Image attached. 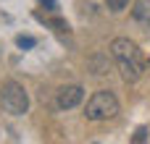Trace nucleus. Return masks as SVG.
Masks as SVG:
<instances>
[{
	"label": "nucleus",
	"instance_id": "1",
	"mask_svg": "<svg viewBox=\"0 0 150 144\" xmlns=\"http://www.w3.org/2000/svg\"><path fill=\"white\" fill-rule=\"evenodd\" d=\"M111 52H113V60L119 63V71H121V76L127 79V81H137L140 76H142V71H145V58H142V52H140V47L134 45V42H129V39H113V45H111Z\"/></svg>",
	"mask_w": 150,
	"mask_h": 144
},
{
	"label": "nucleus",
	"instance_id": "2",
	"mask_svg": "<svg viewBox=\"0 0 150 144\" xmlns=\"http://www.w3.org/2000/svg\"><path fill=\"white\" fill-rule=\"evenodd\" d=\"M119 113V100L111 92H95L87 102V118L90 121H108Z\"/></svg>",
	"mask_w": 150,
	"mask_h": 144
},
{
	"label": "nucleus",
	"instance_id": "3",
	"mask_svg": "<svg viewBox=\"0 0 150 144\" xmlns=\"http://www.w3.org/2000/svg\"><path fill=\"white\" fill-rule=\"evenodd\" d=\"M0 102H3V108H5L11 115H21V113H26V108H29L26 89H24L21 84H16V81H8V84H3Z\"/></svg>",
	"mask_w": 150,
	"mask_h": 144
},
{
	"label": "nucleus",
	"instance_id": "4",
	"mask_svg": "<svg viewBox=\"0 0 150 144\" xmlns=\"http://www.w3.org/2000/svg\"><path fill=\"white\" fill-rule=\"evenodd\" d=\"M84 97V89L79 84H71V87H61L58 89V108L69 110V108H76Z\"/></svg>",
	"mask_w": 150,
	"mask_h": 144
},
{
	"label": "nucleus",
	"instance_id": "5",
	"mask_svg": "<svg viewBox=\"0 0 150 144\" xmlns=\"http://www.w3.org/2000/svg\"><path fill=\"white\" fill-rule=\"evenodd\" d=\"M134 18L142 24V26H150V0H137V5H134Z\"/></svg>",
	"mask_w": 150,
	"mask_h": 144
},
{
	"label": "nucleus",
	"instance_id": "6",
	"mask_svg": "<svg viewBox=\"0 0 150 144\" xmlns=\"http://www.w3.org/2000/svg\"><path fill=\"white\" fill-rule=\"evenodd\" d=\"M127 3H129V0H105V5H108V8L113 10V13L124 10V8H127Z\"/></svg>",
	"mask_w": 150,
	"mask_h": 144
},
{
	"label": "nucleus",
	"instance_id": "7",
	"mask_svg": "<svg viewBox=\"0 0 150 144\" xmlns=\"http://www.w3.org/2000/svg\"><path fill=\"white\" fill-rule=\"evenodd\" d=\"M16 45H18V47H34V37H24V34H18V37H16Z\"/></svg>",
	"mask_w": 150,
	"mask_h": 144
},
{
	"label": "nucleus",
	"instance_id": "8",
	"mask_svg": "<svg viewBox=\"0 0 150 144\" xmlns=\"http://www.w3.org/2000/svg\"><path fill=\"white\" fill-rule=\"evenodd\" d=\"M145 134H148V129H137V134H134V142H145Z\"/></svg>",
	"mask_w": 150,
	"mask_h": 144
},
{
	"label": "nucleus",
	"instance_id": "9",
	"mask_svg": "<svg viewBox=\"0 0 150 144\" xmlns=\"http://www.w3.org/2000/svg\"><path fill=\"white\" fill-rule=\"evenodd\" d=\"M42 3H47V8H55V0H42Z\"/></svg>",
	"mask_w": 150,
	"mask_h": 144
}]
</instances>
